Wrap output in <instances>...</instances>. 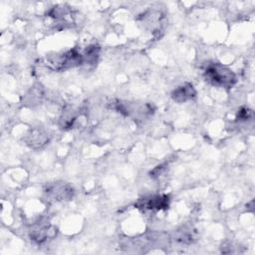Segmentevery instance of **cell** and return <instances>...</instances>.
I'll use <instances>...</instances> for the list:
<instances>
[{
	"mask_svg": "<svg viewBox=\"0 0 255 255\" xmlns=\"http://www.w3.org/2000/svg\"><path fill=\"white\" fill-rule=\"evenodd\" d=\"M45 196L51 201H68L74 197V188L64 181H56L48 183L43 190Z\"/></svg>",
	"mask_w": 255,
	"mask_h": 255,
	"instance_id": "cell-3",
	"label": "cell"
},
{
	"mask_svg": "<svg viewBox=\"0 0 255 255\" xmlns=\"http://www.w3.org/2000/svg\"><path fill=\"white\" fill-rule=\"evenodd\" d=\"M196 96V91L192 84L184 83L175 88L171 93V98L176 103H185L191 101Z\"/></svg>",
	"mask_w": 255,
	"mask_h": 255,
	"instance_id": "cell-9",
	"label": "cell"
},
{
	"mask_svg": "<svg viewBox=\"0 0 255 255\" xmlns=\"http://www.w3.org/2000/svg\"><path fill=\"white\" fill-rule=\"evenodd\" d=\"M49 140V133L43 128H33L24 136V142L31 148L37 149L45 145Z\"/></svg>",
	"mask_w": 255,
	"mask_h": 255,
	"instance_id": "cell-6",
	"label": "cell"
},
{
	"mask_svg": "<svg viewBox=\"0 0 255 255\" xmlns=\"http://www.w3.org/2000/svg\"><path fill=\"white\" fill-rule=\"evenodd\" d=\"M114 109L134 120H143L154 113V107L149 103L118 101L114 104Z\"/></svg>",
	"mask_w": 255,
	"mask_h": 255,
	"instance_id": "cell-2",
	"label": "cell"
},
{
	"mask_svg": "<svg viewBox=\"0 0 255 255\" xmlns=\"http://www.w3.org/2000/svg\"><path fill=\"white\" fill-rule=\"evenodd\" d=\"M58 229L56 226L52 225L49 222H36L32 225L29 233L32 241L38 244L45 243L48 240H51L56 237Z\"/></svg>",
	"mask_w": 255,
	"mask_h": 255,
	"instance_id": "cell-4",
	"label": "cell"
},
{
	"mask_svg": "<svg viewBox=\"0 0 255 255\" xmlns=\"http://www.w3.org/2000/svg\"><path fill=\"white\" fill-rule=\"evenodd\" d=\"M174 240L181 244H191L196 240V231L190 226H181L174 233Z\"/></svg>",
	"mask_w": 255,
	"mask_h": 255,
	"instance_id": "cell-10",
	"label": "cell"
},
{
	"mask_svg": "<svg viewBox=\"0 0 255 255\" xmlns=\"http://www.w3.org/2000/svg\"><path fill=\"white\" fill-rule=\"evenodd\" d=\"M162 20V14L156 10L146 11L141 16V23H143V25L149 30H151L153 33L161 31Z\"/></svg>",
	"mask_w": 255,
	"mask_h": 255,
	"instance_id": "cell-8",
	"label": "cell"
},
{
	"mask_svg": "<svg viewBox=\"0 0 255 255\" xmlns=\"http://www.w3.org/2000/svg\"><path fill=\"white\" fill-rule=\"evenodd\" d=\"M169 196L166 194H156L139 199L135 206L137 208L149 211H160L168 208Z\"/></svg>",
	"mask_w": 255,
	"mask_h": 255,
	"instance_id": "cell-5",
	"label": "cell"
},
{
	"mask_svg": "<svg viewBox=\"0 0 255 255\" xmlns=\"http://www.w3.org/2000/svg\"><path fill=\"white\" fill-rule=\"evenodd\" d=\"M43 97H44V94L41 87H34L27 93L24 99L27 105L34 106V105H37L39 102H41Z\"/></svg>",
	"mask_w": 255,
	"mask_h": 255,
	"instance_id": "cell-11",
	"label": "cell"
},
{
	"mask_svg": "<svg viewBox=\"0 0 255 255\" xmlns=\"http://www.w3.org/2000/svg\"><path fill=\"white\" fill-rule=\"evenodd\" d=\"M204 78L209 84L225 89L232 88L236 83L235 74L221 64L208 65L204 71Z\"/></svg>",
	"mask_w": 255,
	"mask_h": 255,
	"instance_id": "cell-1",
	"label": "cell"
},
{
	"mask_svg": "<svg viewBox=\"0 0 255 255\" xmlns=\"http://www.w3.org/2000/svg\"><path fill=\"white\" fill-rule=\"evenodd\" d=\"M253 117V112L248 108H242L238 111L237 119L239 121H248Z\"/></svg>",
	"mask_w": 255,
	"mask_h": 255,
	"instance_id": "cell-12",
	"label": "cell"
},
{
	"mask_svg": "<svg viewBox=\"0 0 255 255\" xmlns=\"http://www.w3.org/2000/svg\"><path fill=\"white\" fill-rule=\"evenodd\" d=\"M83 118L82 113L79 110L68 107L63 110L60 117V127L63 129H71L80 126V119Z\"/></svg>",
	"mask_w": 255,
	"mask_h": 255,
	"instance_id": "cell-7",
	"label": "cell"
},
{
	"mask_svg": "<svg viewBox=\"0 0 255 255\" xmlns=\"http://www.w3.org/2000/svg\"><path fill=\"white\" fill-rule=\"evenodd\" d=\"M165 171V166L164 165H158L155 168L152 169V171L150 172V176L153 178H158L159 176H161Z\"/></svg>",
	"mask_w": 255,
	"mask_h": 255,
	"instance_id": "cell-13",
	"label": "cell"
}]
</instances>
